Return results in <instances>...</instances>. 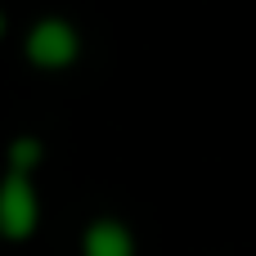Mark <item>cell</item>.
I'll list each match as a JSON object with an SVG mask.
<instances>
[{
  "label": "cell",
  "mask_w": 256,
  "mask_h": 256,
  "mask_svg": "<svg viewBox=\"0 0 256 256\" xmlns=\"http://www.w3.org/2000/svg\"><path fill=\"white\" fill-rule=\"evenodd\" d=\"M9 162H14V171H18V176H27V166H36V162H40V144H36V140H27V135H22V140H14V144H9Z\"/></svg>",
  "instance_id": "cell-4"
},
{
  "label": "cell",
  "mask_w": 256,
  "mask_h": 256,
  "mask_svg": "<svg viewBox=\"0 0 256 256\" xmlns=\"http://www.w3.org/2000/svg\"><path fill=\"white\" fill-rule=\"evenodd\" d=\"M0 32H4V18H0Z\"/></svg>",
  "instance_id": "cell-5"
},
{
  "label": "cell",
  "mask_w": 256,
  "mask_h": 256,
  "mask_svg": "<svg viewBox=\"0 0 256 256\" xmlns=\"http://www.w3.org/2000/svg\"><path fill=\"white\" fill-rule=\"evenodd\" d=\"M81 252L86 256H135V234L122 225V220H94L81 238Z\"/></svg>",
  "instance_id": "cell-3"
},
{
  "label": "cell",
  "mask_w": 256,
  "mask_h": 256,
  "mask_svg": "<svg viewBox=\"0 0 256 256\" xmlns=\"http://www.w3.org/2000/svg\"><path fill=\"white\" fill-rule=\"evenodd\" d=\"M40 220V207H36V189L27 176L9 171L4 184H0V234L4 238H27Z\"/></svg>",
  "instance_id": "cell-2"
},
{
  "label": "cell",
  "mask_w": 256,
  "mask_h": 256,
  "mask_svg": "<svg viewBox=\"0 0 256 256\" xmlns=\"http://www.w3.org/2000/svg\"><path fill=\"white\" fill-rule=\"evenodd\" d=\"M76 50H81V40H76L72 22H63V18H40L32 27V36H27V58L36 68H45V72L68 68L76 58Z\"/></svg>",
  "instance_id": "cell-1"
}]
</instances>
